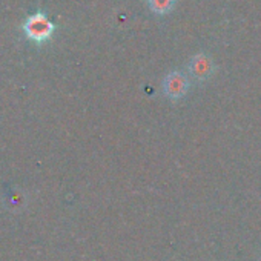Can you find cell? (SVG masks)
<instances>
[{"mask_svg": "<svg viewBox=\"0 0 261 261\" xmlns=\"http://www.w3.org/2000/svg\"><path fill=\"white\" fill-rule=\"evenodd\" d=\"M212 71H214L212 60L204 54H198V56L192 57V60L189 62V72L197 80L207 79L212 74Z\"/></svg>", "mask_w": 261, "mask_h": 261, "instance_id": "cell-3", "label": "cell"}, {"mask_svg": "<svg viewBox=\"0 0 261 261\" xmlns=\"http://www.w3.org/2000/svg\"><path fill=\"white\" fill-rule=\"evenodd\" d=\"M148 5H149L152 13L163 16V14H168L174 10L175 0H148Z\"/></svg>", "mask_w": 261, "mask_h": 261, "instance_id": "cell-4", "label": "cell"}, {"mask_svg": "<svg viewBox=\"0 0 261 261\" xmlns=\"http://www.w3.org/2000/svg\"><path fill=\"white\" fill-rule=\"evenodd\" d=\"M188 79L181 74V72H171L169 75H166L165 82H163V88L168 97L177 100L180 97H183L188 91Z\"/></svg>", "mask_w": 261, "mask_h": 261, "instance_id": "cell-2", "label": "cell"}, {"mask_svg": "<svg viewBox=\"0 0 261 261\" xmlns=\"http://www.w3.org/2000/svg\"><path fill=\"white\" fill-rule=\"evenodd\" d=\"M54 30H56V25L49 20V17L43 11H37L31 17H28L23 25V31L27 37L36 43H43L49 40Z\"/></svg>", "mask_w": 261, "mask_h": 261, "instance_id": "cell-1", "label": "cell"}]
</instances>
